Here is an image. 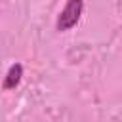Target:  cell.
Returning a JSON list of instances; mask_svg holds the SVG:
<instances>
[{"label": "cell", "instance_id": "1", "mask_svg": "<svg viewBox=\"0 0 122 122\" xmlns=\"http://www.w3.org/2000/svg\"><path fill=\"white\" fill-rule=\"evenodd\" d=\"M82 10H84V0H69V2L65 4V8L61 10L57 21H55V29L61 30V32L72 29V27L80 21Z\"/></svg>", "mask_w": 122, "mask_h": 122}, {"label": "cell", "instance_id": "2", "mask_svg": "<svg viewBox=\"0 0 122 122\" xmlns=\"http://www.w3.org/2000/svg\"><path fill=\"white\" fill-rule=\"evenodd\" d=\"M21 78H23V65H21V63H13V65L8 69L6 76H4L2 88H4V90H15V88L19 86Z\"/></svg>", "mask_w": 122, "mask_h": 122}]
</instances>
